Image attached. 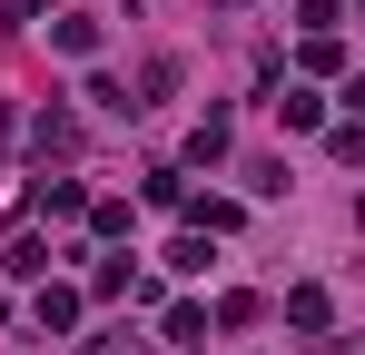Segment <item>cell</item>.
I'll use <instances>...</instances> for the list:
<instances>
[{
  "label": "cell",
  "instance_id": "cell-1",
  "mask_svg": "<svg viewBox=\"0 0 365 355\" xmlns=\"http://www.w3.org/2000/svg\"><path fill=\"white\" fill-rule=\"evenodd\" d=\"M30 148H40V158H69V148H79V118H69V109H40V118H30Z\"/></svg>",
  "mask_w": 365,
  "mask_h": 355
},
{
  "label": "cell",
  "instance_id": "cell-2",
  "mask_svg": "<svg viewBox=\"0 0 365 355\" xmlns=\"http://www.w3.org/2000/svg\"><path fill=\"white\" fill-rule=\"evenodd\" d=\"M40 207H50V217H79L89 197H79V178H40Z\"/></svg>",
  "mask_w": 365,
  "mask_h": 355
},
{
  "label": "cell",
  "instance_id": "cell-3",
  "mask_svg": "<svg viewBox=\"0 0 365 355\" xmlns=\"http://www.w3.org/2000/svg\"><path fill=\"white\" fill-rule=\"evenodd\" d=\"M69 316H79V296H69V287H40V326H50V336H60Z\"/></svg>",
  "mask_w": 365,
  "mask_h": 355
},
{
  "label": "cell",
  "instance_id": "cell-4",
  "mask_svg": "<svg viewBox=\"0 0 365 355\" xmlns=\"http://www.w3.org/2000/svg\"><path fill=\"white\" fill-rule=\"evenodd\" d=\"M287 316H297L306 336H316V326H326V287H297V296H287Z\"/></svg>",
  "mask_w": 365,
  "mask_h": 355
},
{
  "label": "cell",
  "instance_id": "cell-5",
  "mask_svg": "<svg viewBox=\"0 0 365 355\" xmlns=\"http://www.w3.org/2000/svg\"><path fill=\"white\" fill-rule=\"evenodd\" d=\"M30 10H40V0H10V20H30Z\"/></svg>",
  "mask_w": 365,
  "mask_h": 355
},
{
  "label": "cell",
  "instance_id": "cell-6",
  "mask_svg": "<svg viewBox=\"0 0 365 355\" xmlns=\"http://www.w3.org/2000/svg\"><path fill=\"white\" fill-rule=\"evenodd\" d=\"M89 355H138V346H89Z\"/></svg>",
  "mask_w": 365,
  "mask_h": 355
}]
</instances>
